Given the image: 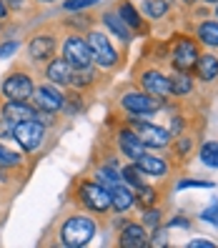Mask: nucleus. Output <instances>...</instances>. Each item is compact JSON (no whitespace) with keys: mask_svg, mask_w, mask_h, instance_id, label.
Here are the masks:
<instances>
[{"mask_svg":"<svg viewBox=\"0 0 218 248\" xmlns=\"http://www.w3.org/2000/svg\"><path fill=\"white\" fill-rule=\"evenodd\" d=\"M95 231H98V223L93 221L91 213L73 211L70 216L63 218L61 228H58V246L83 248V246H88L95 238Z\"/></svg>","mask_w":218,"mask_h":248,"instance_id":"nucleus-1","label":"nucleus"},{"mask_svg":"<svg viewBox=\"0 0 218 248\" xmlns=\"http://www.w3.org/2000/svg\"><path fill=\"white\" fill-rule=\"evenodd\" d=\"M46 123L40 118L33 121H20V123H13V140H16L25 153H35L43 143H46Z\"/></svg>","mask_w":218,"mask_h":248,"instance_id":"nucleus-6","label":"nucleus"},{"mask_svg":"<svg viewBox=\"0 0 218 248\" xmlns=\"http://www.w3.org/2000/svg\"><path fill=\"white\" fill-rule=\"evenodd\" d=\"M100 23H103V25H106L118 40H123V43H130V40H133V31H130V28L121 20V16L115 13V8L103 10V16H100Z\"/></svg>","mask_w":218,"mask_h":248,"instance_id":"nucleus-18","label":"nucleus"},{"mask_svg":"<svg viewBox=\"0 0 218 248\" xmlns=\"http://www.w3.org/2000/svg\"><path fill=\"white\" fill-rule=\"evenodd\" d=\"M8 138L13 140V123L0 115V140H8Z\"/></svg>","mask_w":218,"mask_h":248,"instance_id":"nucleus-34","label":"nucleus"},{"mask_svg":"<svg viewBox=\"0 0 218 248\" xmlns=\"http://www.w3.org/2000/svg\"><path fill=\"white\" fill-rule=\"evenodd\" d=\"M198 43L191 40V38H186L181 35L176 43H173V50H171V63L176 70L181 73H188V70H193L196 68V61H198Z\"/></svg>","mask_w":218,"mask_h":248,"instance_id":"nucleus-11","label":"nucleus"},{"mask_svg":"<svg viewBox=\"0 0 218 248\" xmlns=\"http://www.w3.org/2000/svg\"><path fill=\"white\" fill-rule=\"evenodd\" d=\"M110 208L115 211V213H125L130 206H133V193H130V188L123 183V181H118V183H113L110 188Z\"/></svg>","mask_w":218,"mask_h":248,"instance_id":"nucleus-19","label":"nucleus"},{"mask_svg":"<svg viewBox=\"0 0 218 248\" xmlns=\"http://www.w3.org/2000/svg\"><path fill=\"white\" fill-rule=\"evenodd\" d=\"M95 3H100V0H65V3H63V10L73 13V10H83V8L95 5Z\"/></svg>","mask_w":218,"mask_h":248,"instance_id":"nucleus-30","label":"nucleus"},{"mask_svg":"<svg viewBox=\"0 0 218 248\" xmlns=\"http://www.w3.org/2000/svg\"><path fill=\"white\" fill-rule=\"evenodd\" d=\"M5 5H8L10 13H20V10H25L28 0H5Z\"/></svg>","mask_w":218,"mask_h":248,"instance_id":"nucleus-36","label":"nucleus"},{"mask_svg":"<svg viewBox=\"0 0 218 248\" xmlns=\"http://www.w3.org/2000/svg\"><path fill=\"white\" fill-rule=\"evenodd\" d=\"M33 91H35L33 73L25 65H16L13 70H8L3 83H0V95L8 100H31Z\"/></svg>","mask_w":218,"mask_h":248,"instance_id":"nucleus-4","label":"nucleus"},{"mask_svg":"<svg viewBox=\"0 0 218 248\" xmlns=\"http://www.w3.org/2000/svg\"><path fill=\"white\" fill-rule=\"evenodd\" d=\"M118 246L123 248H145L148 246V233L143 223H125L118 233Z\"/></svg>","mask_w":218,"mask_h":248,"instance_id":"nucleus-16","label":"nucleus"},{"mask_svg":"<svg viewBox=\"0 0 218 248\" xmlns=\"http://www.w3.org/2000/svg\"><path fill=\"white\" fill-rule=\"evenodd\" d=\"M158 218H161V208H156V206H151V208H145V218H143V226H158Z\"/></svg>","mask_w":218,"mask_h":248,"instance_id":"nucleus-32","label":"nucleus"},{"mask_svg":"<svg viewBox=\"0 0 218 248\" xmlns=\"http://www.w3.org/2000/svg\"><path fill=\"white\" fill-rule=\"evenodd\" d=\"M196 40L206 48H218V20H203L196 28Z\"/></svg>","mask_w":218,"mask_h":248,"instance_id":"nucleus-22","label":"nucleus"},{"mask_svg":"<svg viewBox=\"0 0 218 248\" xmlns=\"http://www.w3.org/2000/svg\"><path fill=\"white\" fill-rule=\"evenodd\" d=\"M118 173H121V181H125L128 186L133 188H140L145 181H143V170L136 160H128V163H121L118 166Z\"/></svg>","mask_w":218,"mask_h":248,"instance_id":"nucleus-24","label":"nucleus"},{"mask_svg":"<svg viewBox=\"0 0 218 248\" xmlns=\"http://www.w3.org/2000/svg\"><path fill=\"white\" fill-rule=\"evenodd\" d=\"M38 5H53V3H58V0H35Z\"/></svg>","mask_w":218,"mask_h":248,"instance_id":"nucleus-40","label":"nucleus"},{"mask_svg":"<svg viewBox=\"0 0 218 248\" xmlns=\"http://www.w3.org/2000/svg\"><path fill=\"white\" fill-rule=\"evenodd\" d=\"M0 115L8 118L10 123H20V121H33V118H43L40 110L31 103V100H3L0 106Z\"/></svg>","mask_w":218,"mask_h":248,"instance_id":"nucleus-13","label":"nucleus"},{"mask_svg":"<svg viewBox=\"0 0 218 248\" xmlns=\"http://www.w3.org/2000/svg\"><path fill=\"white\" fill-rule=\"evenodd\" d=\"M206 5H218V0H203Z\"/></svg>","mask_w":218,"mask_h":248,"instance_id":"nucleus-42","label":"nucleus"},{"mask_svg":"<svg viewBox=\"0 0 218 248\" xmlns=\"http://www.w3.org/2000/svg\"><path fill=\"white\" fill-rule=\"evenodd\" d=\"M8 18H10V10H8V5H5V0H0V25H5Z\"/></svg>","mask_w":218,"mask_h":248,"instance_id":"nucleus-38","label":"nucleus"},{"mask_svg":"<svg viewBox=\"0 0 218 248\" xmlns=\"http://www.w3.org/2000/svg\"><path fill=\"white\" fill-rule=\"evenodd\" d=\"M138 83L143 85L145 93H151L156 98H168L171 95V83H168V76L161 70V68H145L138 73Z\"/></svg>","mask_w":218,"mask_h":248,"instance_id":"nucleus-12","label":"nucleus"},{"mask_svg":"<svg viewBox=\"0 0 218 248\" xmlns=\"http://www.w3.org/2000/svg\"><path fill=\"white\" fill-rule=\"evenodd\" d=\"M168 83H171V95H176V98H183L193 91V80L188 73H181L176 70L173 76H168Z\"/></svg>","mask_w":218,"mask_h":248,"instance_id":"nucleus-23","label":"nucleus"},{"mask_svg":"<svg viewBox=\"0 0 218 248\" xmlns=\"http://www.w3.org/2000/svg\"><path fill=\"white\" fill-rule=\"evenodd\" d=\"M128 125L138 133L140 143L145 148H168L173 136L168 133V128H161V125H153L148 121H140V115H133L128 113Z\"/></svg>","mask_w":218,"mask_h":248,"instance_id":"nucleus-7","label":"nucleus"},{"mask_svg":"<svg viewBox=\"0 0 218 248\" xmlns=\"http://www.w3.org/2000/svg\"><path fill=\"white\" fill-rule=\"evenodd\" d=\"M168 226H181V228H188V226H191V223H188V221H186V218H181V216H176V218H173V221H171Z\"/></svg>","mask_w":218,"mask_h":248,"instance_id":"nucleus-39","label":"nucleus"},{"mask_svg":"<svg viewBox=\"0 0 218 248\" xmlns=\"http://www.w3.org/2000/svg\"><path fill=\"white\" fill-rule=\"evenodd\" d=\"M148 246H168V233H166V228H158V226H156L153 236L148 238Z\"/></svg>","mask_w":218,"mask_h":248,"instance_id":"nucleus-31","label":"nucleus"},{"mask_svg":"<svg viewBox=\"0 0 218 248\" xmlns=\"http://www.w3.org/2000/svg\"><path fill=\"white\" fill-rule=\"evenodd\" d=\"M216 18H218V5H216Z\"/></svg>","mask_w":218,"mask_h":248,"instance_id":"nucleus-43","label":"nucleus"},{"mask_svg":"<svg viewBox=\"0 0 218 248\" xmlns=\"http://www.w3.org/2000/svg\"><path fill=\"white\" fill-rule=\"evenodd\" d=\"M20 166H23V153L0 143V170H16Z\"/></svg>","mask_w":218,"mask_h":248,"instance_id":"nucleus-26","label":"nucleus"},{"mask_svg":"<svg viewBox=\"0 0 218 248\" xmlns=\"http://www.w3.org/2000/svg\"><path fill=\"white\" fill-rule=\"evenodd\" d=\"M85 43H88V48H91L93 65H98L100 70H118L123 65V58L110 46V38L103 31H98V28L85 31Z\"/></svg>","mask_w":218,"mask_h":248,"instance_id":"nucleus-2","label":"nucleus"},{"mask_svg":"<svg viewBox=\"0 0 218 248\" xmlns=\"http://www.w3.org/2000/svg\"><path fill=\"white\" fill-rule=\"evenodd\" d=\"M188 248H216L213 241H206V238H193L188 241Z\"/></svg>","mask_w":218,"mask_h":248,"instance_id":"nucleus-37","label":"nucleus"},{"mask_svg":"<svg viewBox=\"0 0 218 248\" xmlns=\"http://www.w3.org/2000/svg\"><path fill=\"white\" fill-rule=\"evenodd\" d=\"M121 108L133 115H153L163 108V98H156L145 91H125L121 95Z\"/></svg>","mask_w":218,"mask_h":248,"instance_id":"nucleus-9","label":"nucleus"},{"mask_svg":"<svg viewBox=\"0 0 218 248\" xmlns=\"http://www.w3.org/2000/svg\"><path fill=\"white\" fill-rule=\"evenodd\" d=\"M136 191H138V193L133 196V198H136L133 203H136L138 208L145 211V208L156 206V201H158V191H156V188H151V186H145V183H143L140 188H136Z\"/></svg>","mask_w":218,"mask_h":248,"instance_id":"nucleus-27","label":"nucleus"},{"mask_svg":"<svg viewBox=\"0 0 218 248\" xmlns=\"http://www.w3.org/2000/svg\"><path fill=\"white\" fill-rule=\"evenodd\" d=\"M178 188L183 191V188H213L211 181H203V178H183L178 181Z\"/></svg>","mask_w":218,"mask_h":248,"instance_id":"nucleus-29","label":"nucleus"},{"mask_svg":"<svg viewBox=\"0 0 218 248\" xmlns=\"http://www.w3.org/2000/svg\"><path fill=\"white\" fill-rule=\"evenodd\" d=\"M136 163L140 166V170L145 173V176H166V173L171 170V166H168V160L166 158H161V155H156V153H143Z\"/></svg>","mask_w":218,"mask_h":248,"instance_id":"nucleus-20","label":"nucleus"},{"mask_svg":"<svg viewBox=\"0 0 218 248\" xmlns=\"http://www.w3.org/2000/svg\"><path fill=\"white\" fill-rule=\"evenodd\" d=\"M31 103L40 110L43 118H50V115L61 113L65 108V95L58 91V85L53 83H40L35 85V91L31 95Z\"/></svg>","mask_w":218,"mask_h":248,"instance_id":"nucleus-8","label":"nucleus"},{"mask_svg":"<svg viewBox=\"0 0 218 248\" xmlns=\"http://www.w3.org/2000/svg\"><path fill=\"white\" fill-rule=\"evenodd\" d=\"M196 73L203 83H211L218 78V55L216 53H201L196 61Z\"/></svg>","mask_w":218,"mask_h":248,"instance_id":"nucleus-21","label":"nucleus"},{"mask_svg":"<svg viewBox=\"0 0 218 248\" xmlns=\"http://www.w3.org/2000/svg\"><path fill=\"white\" fill-rule=\"evenodd\" d=\"M201 163L208 166V168H218V140H206L201 145Z\"/></svg>","mask_w":218,"mask_h":248,"instance_id":"nucleus-28","label":"nucleus"},{"mask_svg":"<svg viewBox=\"0 0 218 248\" xmlns=\"http://www.w3.org/2000/svg\"><path fill=\"white\" fill-rule=\"evenodd\" d=\"M16 50H20V40H8V43H0V58H10Z\"/></svg>","mask_w":218,"mask_h":248,"instance_id":"nucleus-33","label":"nucleus"},{"mask_svg":"<svg viewBox=\"0 0 218 248\" xmlns=\"http://www.w3.org/2000/svg\"><path fill=\"white\" fill-rule=\"evenodd\" d=\"M43 76L48 78V83L65 88V85H70V78H73V65L65 61L63 55H53L50 61L46 63V68H43Z\"/></svg>","mask_w":218,"mask_h":248,"instance_id":"nucleus-15","label":"nucleus"},{"mask_svg":"<svg viewBox=\"0 0 218 248\" xmlns=\"http://www.w3.org/2000/svg\"><path fill=\"white\" fill-rule=\"evenodd\" d=\"M201 218H203V221H211V223H216V218H218V203H213L211 208L203 211V213H201Z\"/></svg>","mask_w":218,"mask_h":248,"instance_id":"nucleus-35","label":"nucleus"},{"mask_svg":"<svg viewBox=\"0 0 218 248\" xmlns=\"http://www.w3.org/2000/svg\"><path fill=\"white\" fill-rule=\"evenodd\" d=\"M115 145H118V151H121L123 158H128V160H138V158L145 153V145L140 143L138 133H136L130 125L118 128V133H115Z\"/></svg>","mask_w":218,"mask_h":248,"instance_id":"nucleus-14","label":"nucleus"},{"mask_svg":"<svg viewBox=\"0 0 218 248\" xmlns=\"http://www.w3.org/2000/svg\"><path fill=\"white\" fill-rule=\"evenodd\" d=\"M113 8H115V13L121 16V20H123L133 33H145V20L140 18V10L130 3V0H118Z\"/></svg>","mask_w":218,"mask_h":248,"instance_id":"nucleus-17","label":"nucleus"},{"mask_svg":"<svg viewBox=\"0 0 218 248\" xmlns=\"http://www.w3.org/2000/svg\"><path fill=\"white\" fill-rule=\"evenodd\" d=\"M25 53L28 63H48L53 55H58V31L55 28H40L28 40Z\"/></svg>","mask_w":218,"mask_h":248,"instance_id":"nucleus-5","label":"nucleus"},{"mask_svg":"<svg viewBox=\"0 0 218 248\" xmlns=\"http://www.w3.org/2000/svg\"><path fill=\"white\" fill-rule=\"evenodd\" d=\"M168 10H171V3H168V0H143V3H140V13H143L145 18H151V20L166 18Z\"/></svg>","mask_w":218,"mask_h":248,"instance_id":"nucleus-25","label":"nucleus"},{"mask_svg":"<svg viewBox=\"0 0 218 248\" xmlns=\"http://www.w3.org/2000/svg\"><path fill=\"white\" fill-rule=\"evenodd\" d=\"M181 3H183V5H188V8H193V5L198 3V0H181Z\"/></svg>","mask_w":218,"mask_h":248,"instance_id":"nucleus-41","label":"nucleus"},{"mask_svg":"<svg viewBox=\"0 0 218 248\" xmlns=\"http://www.w3.org/2000/svg\"><path fill=\"white\" fill-rule=\"evenodd\" d=\"M61 55L73 65V68H88L93 65V55L85 38L80 33H68L63 38V46H61Z\"/></svg>","mask_w":218,"mask_h":248,"instance_id":"nucleus-10","label":"nucleus"},{"mask_svg":"<svg viewBox=\"0 0 218 248\" xmlns=\"http://www.w3.org/2000/svg\"><path fill=\"white\" fill-rule=\"evenodd\" d=\"M76 203L91 213H108L110 211V191L91 178H80L76 183Z\"/></svg>","mask_w":218,"mask_h":248,"instance_id":"nucleus-3","label":"nucleus"}]
</instances>
